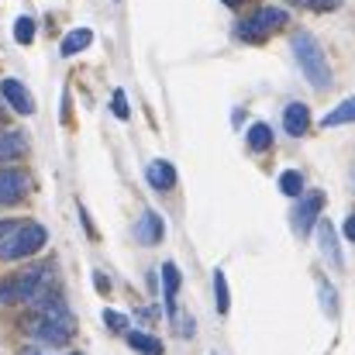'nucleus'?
<instances>
[{
  "label": "nucleus",
  "mask_w": 355,
  "mask_h": 355,
  "mask_svg": "<svg viewBox=\"0 0 355 355\" xmlns=\"http://www.w3.org/2000/svg\"><path fill=\"white\" fill-rule=\"evenodd\" d=\"M293 55L300 62V73L311 80V87H318V90L331 87V66H328L324 49L318 45V38L311 31H297L293 35Z\"/></svg>",
  "instance_id": "nucleus-1"
},
{
  "label": "nucleus",
  "mask_w": 355,
  "mask_h": 355,
  "mask_svg": "<svg viewBox=\"0 0 355 355\" xmlns=\"http://www.w3.org/2000/svg\"><path fill=\"white\" fill-rule=\"evenodd\" d=\"M49 279H52V266H31V269H21L17 276L3 279L0 283V304H21V300H38L45 297L49 290Z\"/></svg>",
  "instance_id": "nucleus-2"
},
{
  "label": "nucleus",
  "mask_w": 355,
  "mask_h": 355,
  "mask_svg": "<svg viewBox=\"0 0 355 355\" xmlns=\"http://www.w3.org/2000/svg\"><path fill=\"white\" fill-rule=\"evenodd\" d=\"M49 232L38 225V221H24L17 225L10 235L0 241V259H24V255H35L42 245H45Z\"/></svg>",
  "instance_id": "nucleus-3"
},
{
  "label": "nucleus",
  "mask_w": 355,
  "mask_h": 355,
  "mask_svg": "<svg viewBox=\"0 0 355 355\" xmlns=\"http://www.w3.org/2000/svg\"><path fill=\"white\" fill-rule=\"evenodd\" d=\"M283 24H286V10H283V7H259L252 17L238 21L235 35L241 42H259V38H266L272 28H283Z\"/></svg>",
  "instance_id": "nucleus-4"
},
{
  "label": "nucleus",
  "mask_w": 355,
  "mask_h": 355,
  "mask_svg": "<svg viewBox=\"0 0 355 355\" xmlns=\"http://www.w3.org/2000/svg\"><path fill=\"white\" fill-rule=\"evenodd\" d=\"M321 207H324V193H321V190H311V193L300 197V204H297V211H293V232L300 238L311 235V228L318 225Z\"/></svg>",
  "instance_id": "nucleus-5"
},
{
  "label": "nucleus",
  "mask_w": 355,
  "mask_h": 355,
  "mask_svg": "<svg viewBox=\"0 0 355 355\" xmlns=\"http://www.w3.org/2000/svg\"><path fill=\"white\" fill-rule=\"evenodd\" d=\"M28 187H31V180L24 169H14V166L0 169V204H21Z\"/></svg>",
  "instance_id": "nucleus-6"
},
{
  "label": "nucleus",
  "mask_w": 355,
  "mask_h": 355,
  "mask_svg": "<svg viewBox=\"0 0 355 355\" xmlns=\"http://www.w3.org/2000/svg\"><path fill=\"white\" fill-rule=\"evenodd\" d=\"M318 245H321L324 259H328L335 269H342V266H345L342 248H338V235H335V225H331V221H318Z\"/></svg>",
  "instance_id": "nucleus-7"
},
{
  "label": "nucleus",
  "mask_w": 355,
  "mask_h": 355,
  "mask_svg": "<svg viewBox=\"0 0 355 355\" xmlns=\"http://www.w3.org/2000/svg\"><path fill=\"white\" fill-rule=\"evenodd\" d=\"M0 94H3V101H7L17 114H31V111H35V101L28 97V90H24L21 80H3V83H0Z\"/></svg>",
  "instance_id": "nucleus-8"
},
{
  "label": "nucleus",
  "mask_w": 355,
  "mask_h": 355,
  "mask_svg": "<svg viewBox=\"0 0 355 355\" xmlns=\"http://www.w3.org/2000/svg\"><path fill=\"white\" fill-rule=\"evenodd\" d=\"M166 235V228H162V218L155 214V211H145L141 218H138V225H135V238L141 241V245H159Z\"/></svg>",
  "instance_id": "nucleus-9"
},
{
  "label": "nucleus",
  "mask_w": 355,
  "mask_h": 355,
  "mask_svg": "<svg viewBox=\"0 0 355 355\" xmlns=\"http://www.w3.org/2000/svg\"><path fill=\"white\" fill-rule=\"evenodd\" d=\"M145 180H148L155 190H173V187H176V169H173V162H166V159H152V162L145 166Z\"/></svg>",
  "instance_id": "nucleus-10"
},
{
  "label": "nucleus",
  "mask_w": 355,
  "mask_h": 355,
  "mask_svg": "<svg viewBox=\"0 0 355 355\" xmlns=\"http://www.w3.org/2000/svg\"><path fill=\"white\" fill-rule=\"evenodd\" d=\"M283 128H286V135H293V138H300L307 128H311V111H307V104H300V101H293L286 111H283Z\"/></svg>",
  "instance_id": "nucleus-11"
},
{
  "label": "nucleus",
  "mask_w": 355,
  "mask_h": 355,
  "mask_svg": "<svg viewBox=\"0 0 355 355\" xmlns=\"http://www.w3.org/2000/svg\"><path fill=\"white\" fill-rule=\"evenodd\" d=\"M180 266L176 262H166L162 266V293H166V307H169V318H176V293H180Z\"/></svg>",
  "instance_id": "nucleus-12"
},
{
  "label": "nucleus",
  "mask_w": 355,
  "mask_h": 355,
  "mask_svg": "<svg viewBox=\"0 0 355 355\" xmlns=\"http://www.w3.org/2000/svg\"><path fill=\"white\" fill-rule=\"evenodd\" d=\"M90 45H94V31H90V28H73V31L62 38L59 52H62V55H76V52H83V49H90Z\"/></svg>",
  "instance_id": "nucleus-13"
},
{
  "label": "nucleus",
  "mask_w": 355,
  "mask_h": 355,
  "mask_svg": "<svg viewBox=\"0 0 355 355\" xmlns=\"http://www.w3.org/2000/svg\"><path fill=\"white\" fill-rule=\"evenodd\" d=\"M355 121V97H349V101H342L335 111H328L324 118H321V124L324 128H342V124H352Z\"/></svg>",
  "instance_id": "nucleus-14"
},
{
  "label": "nucleus",
  "mask_w": 355,
  "mask_h": 355,
  "mask_svg": "<svg viewBox=\"0 0 355 355\" xmlns=\"http://www.w3.org/2000/svg\"><path fill=\"white\" fill-rule=\"evenodd\" d=\"M24 155V135L21 131H3L0 135V162Z\"/></svg>",
  "instance_id": "nucleus-15"
},
{
  "label": "nucleus",
  "mask_w": 355,
  "mask_h": 355,
  "mask_svg": "<svg viewBox=\"0 0 355 355\" xmlns=\"http://www.w3.org/2000/svg\"><path fill=\"white\" fill-rule=\"evenodd\" d=\"M128 345L138 355H162V342L145 335V331H128Z\"/></svg>",
  "instance_id": "nucleus-16"
},
{
  "label": "nucleus",
  "mask_w": 355,
  "mask_h": 355,
  "mask_svg": "<svg viewBox=\"0 0 355 355\" xmlns=\"http://www.w3.org/2000/svg\"><path fill=\"white\" fill-rule=\"evenodd\" d=\"M269 145H272V128L262 124V121H255V124L248 128V148H252V152H266Z\"/></svg>",
  "instance_id": "nucleus-17"
},
{
  "label": "nucleus",
  "mask_w": 355,
  "mask_h": 355,
  "mask_svg": "<svg viewBox=\"0 0 355 355\" xmlns=\"http://www.w3.org/2000/svg\"><path fill=\"white\" fill-rule=\"evenodd\" d=\"M35 31H38L35 17L21 14V17L14 21V38H17V45H31V42H35Z\"/></svg>",
  "instance_id": "nucleus-18"
},
{
  "label": "nucleus",
  "mask_w": 355,
  "mask_h": 355,
  "mask_svg": "<svg viewBox=\"0 0 355 355\" xmlns=\"http://www.w3.org/2000/svg\"><path fill=\"white\" fill-rule=\"evenodd\" d=\"M318 293H321V307H324V314L328 318H338V297H335V286L321 276L318 279Z\"/></svg>",
  "instance_id": "nucleus-19"
},
{
  "label": "nucleus",
  "mask_w": 355,
  "mask_h": 355,
  "mask_svg": "<svg viewBox=\"0 0 355 355\" xmlns=\"http://www.w3.org/2000/svg\"><path fill=\"white\" fill-rule=\"evenodd\" d=\"M279 190H283L286 197H304V176H300L297 169H286V173L279 176Z\"/></svg>",
  "instance_id": "nucleus-20"
},
{
  "label": "nucleus",
  "mask_w": 355,
  "mask_h": 355,
  "mask_svg": "<svg viewBox=\"0 0 355 355\" xmlns=\"http://www.w3.org/2000/svg\"><path fill=\"white\" fill-rule=\"evenodd\" d=\"M214 297H218V314H228V307H232V293H228V279H225L221 269L214 272Z\"/></svg>",
  "instance_id": "nucleus-21"
},
{
  "label": "nucleus",
  "mask_w": 355,
  "mask_h": 355,
  "mask_svg": "<svg viewBox=\"0 0 355 355\" xmlns=\"http://www.w3.org/2000/svg\"><path fill=\"white\" fill-rule=\"evenodd\" d=\"M293 7H307V10H338L342 0H290Z\"/></svg>",
  "instance_id": "nucleus-22"
},
{
  "label": "nucleus",
  "mask_w": 355,
  "mask_h": 355,
  "mask_svg": "<svg viewBox=\"0 0 355 355\" xmlns=\"http://www.w3.org/2000/svg\"><path fill=\"white\" fill-rule=\"evenodd\" d=\"M111 111H114V118H118V121H128V118H131V107H128V97H124V90H114V97H111Z\"/></svg>",
  "instance_id": "nucleus-23"
},
{
  "label": "nucleus",
  "mask_w": 355,
  "mask_h": 355,
  "mask_svg": "<svg viewBox=\"0 0 355 355\" xmlns=\"http://www.w3.org/2000/svg\"><path fill=\"white\" fill-rule=\"evenodd\" d=\"M104 324H107L111 331H124V328H128V318L118 314V311H104Z\"/></svg>",
  "instance_id": "nucleus-24"
},
{
  "label": "nucleus",
  "mask_w": 355,
  "mask_h": 355,
  "mask_svg": "<svg viewBox=\"0 0 355 355\" xmlns=\"http://www.w3.org/2000/svg\"><path fill=\"white\" fill-rule=\"evenodd\" d=\"M14 228H17V221H0V241H3V238L10 235Z\"/></svg>",
  "instance_id": "nucleus-25"
},
{
  "label": "nucleus",
  "mask_w": 355,
  "mask_h": 355,
  "mask_svg": "<svg viewBox=\"0 0 355 355\" xmlns=\"http://www.w3.org/2000/svg\"><path fill=\"white\" fill-rule=\"evenodd\" d=\"M345 238L355 241V214H349V221H345Z\"/></svg>",
  "instance_id": "nucleus-26"
},
{
  "label": "nucleus",
  "mask_w": 355,
  "mask_h": 355,
  "mask_svg": "<svg viewBox=\"0 0 355 355\" xmlns=\"http://www.w3.org/2000/svg\"><path fill=\"white\" fill-rule=\"evenodd\" d=\"M225 3H228V7H238V3H245V0H225Z\"/></svg>",
  "instance_id": "nucleus-27"
},
{
  "label": "nucleus",
  "mask_w": 355,
  "mask_h": 355,
  "mask_svg": "<svg viewBox=\"0 0 355 355\" xmlns=\"http://www.w3.org/2000/svg\"><path fill=\"white\" fill-rule=\"evenodd\" d=\"M24 355H42V352H35V349H31V352H24Z\"/></svg>",
  "instance_id": "nucleus-28"
},
{
  "label": "nucleus",
  "mask_w": 355,
  "mask_h": 355,
  "mask_svg": "<svg viewBox=\"0 0 355 355\" xmlns=\"http://www.w3.org/2000/svg\"><path fill=\"white\" fill-rule=\"evenodd\" d=\"M73 355H76V352H73Z\"/></svg>",
  "instance_id": "nucleus-29"
}]
</instances>
